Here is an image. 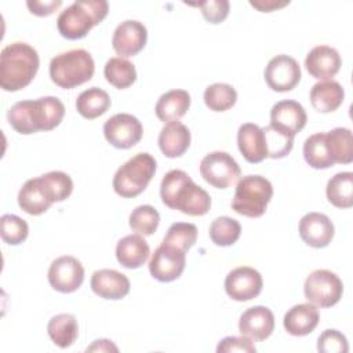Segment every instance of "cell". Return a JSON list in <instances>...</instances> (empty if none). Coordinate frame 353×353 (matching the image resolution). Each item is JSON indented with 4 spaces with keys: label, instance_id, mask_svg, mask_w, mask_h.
Segmentation results:
<instances>
[{
    "label": "cell",
    "instance_id": "6da1fadb",
    "mask_svg": "<svg viewBox=\"0 0 353 353\" xmlns=\"http://www.w3.org/2000/svg\"><path fill=\"white\" fill-rule=\"evenodd\" d=\"M65 106L57 97H41L39 99L19 101L7 112L10 125L22 135L39 131H51L63 119Z\"/></svg>",
    "mask_w": 353,
    "mask_h": 353
},
{
    "label": "cell",
    "instance_id": "7a4b0ae2",
    "mask_svg": "<svg viewBox=\"0 0 353 353\" xmlns=\"http://www.w3.org/2000/svg\"><path fill=\"white\" fill-rule=\"evenodd\" d=\"M160 196L167 207L190 216L205 215L211 207L210 194L182 170H171L163 176Z\"/></svg>",
    "mask_w": 353,
    "mask_h": 353
},
{
    "label": "cell",
    "instance_id": "3957f363",
    "mask_svg": "<svg viewBox=\"0 0 353 353\" xmlns=\"http://www.w3.org/2000/svg\"><path fill=\"white\" fill-rule=\"evenodd\" d=\"M39 65V54L30 44L15 41L6 46L0 54V87L10 92L25 88L34 79Z\"/></svg>",
    "mask_w": 353,
    "mask_h": 353
},
{
    "label": "cell",
    "instance_id": "277c9868",
    "mask_svg": "<svg viewBox=\"0 0 353 353\" xmlns=\"http://www.w3.org/2000/svg\"><path fill=\"white\" fill-rule=\"evenodd\" d=\"M108 11L109 4L105 0H77L58 15V32L68 40L83 39L106 18Z\"/></svg>",
    "mask_w": 353,
    "mask_h": 353
},
{
    "label": "cell",
    "instance_id": "5b68a950",
    "mask_svg": "<svg viewBox=\"0 0 353 353\" xmlns=\"http://www.w3.org/2000/svg\"><path fill=\"white\" fill-rule=\"evenodd\" d=\"M95 72L91 54L83 48L55 55L50 62V77L58 87L70 90L90 81Z\"/></svg>",
    "mask_w": 353,
    "mask_h": 353
},
{
    "label": "cell",
    "instance_id": "8992f818",
    "mask_svg": "<svg viewBox=\"0 0 353 353\" xmlns=\"http://www.w3.org/2000/svg\"><path fill=\"white\" fill-rule=\"evenodd\" d=\"M154 172V157L146 152L137 153L116 171L113 176V189L124 199L137 197L148 188Z\"/></svg>",
    "mask_w": 353,
    "mask_h": 353
},
{
    "label": "cell",
    "instance_id": "52a82bcc",
    "mask_svg": "<svg viewBox=\"0 0 353 353\" xmlns=\"http://www.w3.org/2000/svg\"><path fill=\"white\" fill-rule=\"evenodd\" d=\"M273 196L272 183L261 175L243 176L232 200V208L244 216L259 218L265 214L266 207Z\"/></svg>",
    "mask_w": 353,
    "mask_h": 353
},
{
    "label": "cell",
    "instance_id": "ba28073f",
    "mask_svg": "<svg viewBox=\"0 0 353 353\" xmlns=\"http://www.w3.org/2000/svg\"><path fill=\"white\" fill-rule=\"evenodd\" d=\"M307 302L319 307H331L339 302L343 294L342 280L331 270L317 269L312 272L303 284Z\"/></svg>",
    "mask_w": 353,
    "mask_h": 353
},
{
    "label": "cell",
    "instance_id": "9c48e42d",
    "mask_svg": "<svg viewBox=\"0 0 353 353\" xmlns=\"http://www.w3.org/2000/svg\"><path fill=\"white\" fill-rule=\"evenodd\" d=\"M200 175L216 189L232 186L241 175L240 165L226 152H211L200 163Z\"/></svg>",
    "mask_w": 353,
    "mask_h": 353
},
{
    "label": "cell",
    "instance_id": "30bf717a",
    "mask_svg": "<svg viewBox=\"0 0 353 353\" xmlns=\"http://www.w3.org/2000/svg\"><path fill=\"white\" fill-rule=\"evenodd\" d=\"M186 265V251L161 243L149 261V272L153 279L161 283H170L181 277Z\"/></svg>",
    "mask_w": 353,
    "mask_h": 353
},
{
    "label": "cell",
    "instance_id": "8fae6325",
    "mask_svg": "<svg viewBox=\"0 0 353 353\" xmlns=\"http://www.w3.org/2000/svg\"><path fill=\"white\" fill-rule=\"evenodd\" d=\"M141 121L128 113H117L108 119L103 124V135L106 141L117 149H130L142 138Z\"/></svg>",
    "mask_w": 353,
    "mask_h": 353
},
{
    "label": "cell",
    "instance_id": "7c38bea8",
    "mask_svg": "<svg viewBox=\"0 0 353 353\" xmlns=\"http://www.w3.org/2000/svg\"><path fill=\"white\" fill-rule=\"evenodd\" d=\"M84 280V268L81 262L72 256L63 255L54 259L48 269L50 285L62 294L74 292Z\"/></svg>",
    "mask_w": 353,
    "mask_h": 353
},
{
    "label": "cell",
    "instance_id": "4fadbf2b",
    "mask_svg": "<svg viewBox=\"0 0 353 353\" xmlns=\"http://www.w3.org/2000/svg\"><path fill=\"white\" fill-rule=\"evenodd\" d=\"M301 80L299 63L290 55L273 57L265 68V81L273 91L287 92L296 87Z\"/></svg>",
    "mask_w": 353,
    "mask_h": 353
},
{
    "label": "cell",
    "instance_id": "5bb4252c",
    "mask_svg": "<svg viewBox=\"0 0 353 353\" xmlns=\"http://www.w3.org/2000/svg\"><path fill=\"white\" fill-rule=\"evenodd\" d=\"M262 276L250 266H239L228 273L225 279V291L233 299L245 302L256 298L262 291Z\"/></svg>",
    "mask_w": 353,
    "mask_h": 353
},
{
    "label": "cell",
    "instance_id": "9a60e30c",
    "mask_svg": "<svg viewBox=\"0 0 353 353\" xmlns=\"http://www.w3.org/2000/svg\"><path fill=\"white\" fill-rule=\"evenodd\" d=\"M148 40L145 25L135 19H127L117 25L112 37L113 50L123 57H134L143 50Z\"/></svg>",
    "mask_w": 353,
    "mask_h": 353
},
{
    "label": "cell",
    "instance_id": "2e32d148",
    "mask_svg": "<svg viewBox=\"0 0 353 353\" xmlns=\"http://www.w3.org/2000/svg\"><path fill=\"white\" fill-rule=\"evenodd\" d=\"M335 233L331 219L321 212H309L299 221L301 239L313 248L327 247Z\"/></svg>",
    "mask_w": 353,
    "mask_h": 353
},
{
    "label": "cell",
    "instance_id": "e0dca14e",
    "mask_svg": "<svg viewBox=\"0 0 353 353\" xmlns=\"http://www.w3.org/2000/svg\"><path fill=\"white\" fill-rule=\"evenodd\" d=\"M306 112L303 106L292 99L280 101L273 105L270 110V124L272 127L284 131L295 137L306 125Z\"/></svg>",
    "mask_w": 353,
    "mask_h": 353
},
{
    "label": "cell",
    "instance_id": "ac0fdd59",
    "mask_svg": "<svg viewBox=\"0 0 353 353\" xmlns=\"http://www.w3.org/2000/svg\"><path fill=\"white\" fill-rule=\"evenodd\" d=\"M274 330V316L266 306H252L247 309L239 320L241 335L252 341H265Z\"/></svg>",
    "mask_w": 353,
    "mask_h": 353
},
{
    "label": "cell",
    "instance_id": "d6986e66",
    "mask_svg": "<svg viewBox=\"0 0 353 353\" xmlns=\"http://www.w3.org/2000/svg\"><path fill=\"white\" fill-rule=\"evenodd\" d=\"M341 55L330 46H317L312 48L305 58V68L309 74L317 80H328L341 69Z\"/></svg>",
    "mask_w": 353,
    "mask_h": 353
},
{
    "label": "cell",
    "instance_id": "ffe728a7",
    "mask_svg": "<svg viewBox=\"0 0 353 353\" xmlns=\"http://www.w3.org/2000/svg\"><path fill=\"white\" fill-rule=\"evenodd\" d=\"M91 290L103 299H121L130 292V280L114 269H99L91 276Z\"/></svg>",
    "mask_w": 353,
    "mask_h": 353
},
{
    "label": "cell",
    "instance_id": "44dd1931",
    "mask_svg": "<svg viewBox=\"0 0 353 353\" xmlns=\"http://www.w3.org/2000/svg\"><path fill=\"white\" fill-rule=\"evenodd\" d=\"M54 203L41 176L28 179L18 192V205L29 215H41Z\"/></svg>",
    "mask_w": 353,
    "mask_h": 353
},
{
    "label": "cell",
    "instance_id": "7402d4cb",
    "mask_svg": "<svg viewBox=\"0 0 353 353\" xmlns=\"http://www.w3.org/2000/svg\"><path fill=\"white\" fill-rule=\"evenodd\" d=\"M237 145L243 157L251 164L261 163L268 157L265 132L254 123L240 125L237 131Z\"/></svg>",
    "mask_w": 353,
    "mask_h": 353
},
{
    "label": "cell",
    "instance_id": "603a6c76",
    "mask_svg": "<svg viewBox=\"0 0 353 353\" xmlns=\"http://www.w3.org/2000/svg\"><path fill=\"white\" fill-rule=\"evenodd\" d=\"M320 320L317 307L313 303H299L292 306L283 320L285 331L292 336H305L313 332Z\"/></svg>",
    "mask_w": 353,
    "mask_h": 353
},
{
    "label": "cell",
    "instance_id": "cb8c5ba5",
    "mask_svg": "<svg viewBox=\"0 0 353 353\" xmlns=\"http://www.w3.org/2000/svg\"><path fill=\"white\" fill-rule=\"evenodd\" d=\"M190 131L181 121H170L159 134V148L165 157L175 159L182 156L190 146Z\"/></svg>",
    "mask_w": 353,
    "mask_h": 353
},
{
    "label": "cell",
    "instance_id": "d4e9b609",
    "mask_svg": "<svg viewBox=\"0 0 353 353\" xmlns=\"http://www.w3.org/2000/svg\"><path fill=\"white\" fill-rule=\"evenodd\" d=\"M150 248L141 234H128L119 240L116 245V258L127 269L141 268L149 258Z\"/></svg>",
    "mask_w": 353,
    "mask_h": 353
},
{
    "label": "cell",
    "instance_id": "484cf974",
    "mask_svg": "<svg viewBox=\"0 0 353 353\" xmlns=\"http://www.w3.org/2000/svg\"><path fill=\"white\" fill-rule=\"evenodd\" d=\"M345 98L343 87L335 80H324L316 83L310 90L312 106L320 113L336 110Z\"/></svg>",
    "mask_w": 353,
    "mask_h": 353
},
{
    "label": "cell",
    "instance_id": "4316f807",
    "mask_svg": "<svg viewBox=\"0 0 353 353\" xmlns=\"http://www.w3.org/2000/svg\"><path fill=\"white\" fill-rule=\"evenodd\" d=\"M190 95L185 90H171L164 92L154 108L156 116L163 123L176 121L189 110Z\"/></svg>",
    "mask_w": 353,
    "mask_h": 353
},
{
    "label": "cell",
    "instance_id": "83f0119b",
    "mask_svg": "<svg viewBox=\"0 0 353 353\" xmlns=\"http://www.w3.org/2000/svg\"><path fill=\"white\" fill-rule=\"evenodd\" d=\"M47 332L51 341L61 349H66L73 345L79 335L77 320L73 314L61 313L48 321Z\"/></svg>",
    "mask_w": 353,
    "mask_h": 353
},
{
    "label": "cell",
    "instance_id": "f1b7e54d",
    "mask_svg": "<svg viewBox=\"0 0 353 353\" xmlns=\"http://www.w3.org/2000/svg\"><path fill=\"white\" fill-rule=\"evenodd\" d=\"M110 108L109 94L98 87L84 90L76 99V109L84 119L92 120L108 112Z\"/></svg>",
    "mask_w": 353,
    "mask_h": 353
},
{
    "label": "cell",
    "instance_id": "f546056e",
    "mask_svg": "<svg viewBox=\"0 0 353 353\" xmlns=\"http://www.w3.org/2000/svg\"><path fill=\"white\" fill-rule=\"evenodd\" d=\"M305 161L316 170H325L332 167V160L325 132H317L310 135L303 143Z\"/></svg>",
    "mask_w": 353,
    "mask_h": 353
},
{
    "label": "cell",
    "instance_id": "4dcf8cb0",
    "mask_svg": "<svg viewBox=\"0 0 353 353\" xmlns=\"http://www.w3.org/2000/svg\"><path fill=\"white\" fill-rule=\"evenodd\" d=\"M328 201L338 208L353 205V172L345 171L335 174L325 188Z\"/></svg>",
    "mask_w": 353,
    "mask_h": 353
},
{
    "label": "cell",
    "instance_id": "1f68e13d",
    "mask_svg": "<svg viewBox=\"0 0 353 353\" xmlns=\"http://www.w3.org/2000/svg\"><path fill=\"white\" fill-rule=\"evenodd\" d=\"M103 74L106 81L119 90L128 88L137 80L135 66L132 65V62L121 57L110 58L105 63Z\"/></svg>",
    "mask_w": 353,
    "mask_h": 353
},
{
    "label": "cell",
    "instance_id": "d6a6232c",
    "mask_svg": "<svg viewBox=\"0 0 353 353\" xmlns=\"http://www.w3.org/2000/svg\"><path fill=\"white\" fill-rule=\"evenodd\" d=\"M328 148L335 164H350L353 161L352 131L345 127H336L325 132Z\"/></svg>",
    "mask_w": 353,
    "mask_h": 353
},
{
    "label": "cell",
    "instance_id": "836d02e7",
    "mask_svg": "<svg viewBox=\"0 0 353 353\" xmlns=\"http://www.w3.org/2000/svg\"><path fill=\"white\" fill-rule=\"evenodd\" d=\"M237 101L236 90L226 83H214L204 91V103L212 112H225L234 106Z\"/></svg>",
    "mask_w": 353,
    "mask_h": 353
},
{
    "label": "cell",
    "instance_id": "e575fe53",
    "mask_svg": "<svg viewBox=\"0 0 353 353\" xmlns=\"http://www.w3.org/2000/svg\"><path fill=\"white\" fill-rule=\"evenodd\" d=\"M241 233L239 221L230 216H218L210 225V239L215 245L228 247L233 245Z\"/></svg>",
    "mask_w": 353,
    "mask_h": 353
},
{
    "label": "cell",
    "instance_id": "d590c367",
    "mask_svg": "<svg viewBox=\"0 0 353 353\" xmlns=\"http://www.w3.org/2000/svg\"><path fill=\"white\" fill-rule=\"evenodd\" d=\"M130 228L138 234L150 236L156 232L160 223V215L157 210L149 204L138 205L132 210L128 219Z\"/></svg>",
    "mask_w": 353,
    "mask_h": 353
},
{
    "label": "cell",
    "instance_id": "8d00e7d4",
    "mask_svg": "<svg viewBox=\"0 0 353 353\" xmlns=\"http://www.w3.org/2000/svg\"><path fill=\"white\" fill-rule=\"evenodd\" d=\"M0 234L4 243L18 245L26 240L29 234L28 223L14 214H4L0 218Z\"/></svg>",
    "mask_w": 353,
    "mask_h": 353
},
{
    "label": "cell",
    "instance_id": "74e56055",
    "mask_svg": "<svg viewBox=\"0 0 353 353\" xmlns=\"http://www.w3.org/2000/svg\"><path fill=\"white\" fill-rule=\"evenodd\" d=\"M265 132V139H266V150H268V157L270 159H283L285 157L292 146H294V137L280 131L272 125H268L262 128Z\"/></svg>",
    "mask_w": 353,
    "mask_h": 353
},
{
    "label": "cell",
    "instance_id": "f35d334b",
    "mask_svg": "<svg viewBox=\"0 0 353 353\" xmlns=\"http://www.w3.org/2000/svg\"><path fill=\"white\" fill-rule=\"evenodd\" d=\"M197 240V228L193 223L188 222H175L172 223L165 237L163 239V243L175 245L183 251H188L190 247L194 245Z\"/></svg>",
    "mask_w": 353,
    "mask_h": 353
},
{
    "label": "cell",
    "instance_id": "ab89813d",
    "mask_svg": "<svg viewBox=\"0 0 353 353\" xmlns=\"http://www.w3.org/2000/svg\"><path fill=\"white\" fill-rule=\"evenodd\" d=\"M54 203L63 201L72 194L73 190V181L72 178L63 171H50L41 175Z\"/></svg>",
    "mask_w": 353,
    "mask_h": 353
},
{
    "label": "cell",
    "instance_id": "60d3db41",
    "mask_svg": "<svg viewBox=\"0 0 353 353\" xmlns=\"http://www.w3.org/2000/svg\"><path fill=\"white\" fill-rule=\"evenodd\" d=\"M317 350L321 353H347V339L338 330H325L319 336Z\"/></svg>",
    "mask_w": 353,
    "mask_h": 353
},
{
    "label": "cell",
    "instance_id": "b9f144b4",
    "mask_svg": "<svg viewBox=\"0 0 353 353\" xmlns=\"http://www.w3.org/2000/svg\"><path fill=\"white\" fill-rule=\"evenodd\" d=\"M189 6L199 7L204 19L210 23H221L225 21L230 8L228 0H207L200 3H189Z\"/></svg>",
    "mask_w": 353,
    "mask_h": 353
},
{
    "label": "cell",
    "instance_id": "7bdbcfd3",
    "mask_svg": "<svg viewBox=\"0 0 353 353\" xmlns=\"http://www.w3.org/2000/svg\"><path fill=\"white\" fill-rule=\"evenodd\" d=\"M218 353H230V352H245V353H255L256 347L252 343V339L247 336H226L223 338L218 346Z\"/></svg>",
    "mask_w": 353,
    "mask_h": 353
},
{
    "label": "cell",
    "instance_id": "ee69618b",
    "mask_svg": "<svg viewBox=\"0 0 353 353\" xmlns=\"http://www.w3.org/2000/svg\"><path fill=\"white\" fill-rule=\"evenodd\" d=\"M28 8L32 14L37 17H47L51 15L55 10H58L62 6V0H51V1H26Z\"/></svg>",
    "mask_w": 353,
    "mask_h": 353
},
{
    "label": "cell",
    "instance_id": "f6af8a7d",
    "mask_svg": "<svg viewBox=\"0 0 353 353\" xmlns=\"http://www.w3.org/2000/svg\"><path fill=\"white\" fill-rule=\"evenodd\" d=\"M250 4L262 11V12H270V11H274V10H279V8H283L285 6L290 4V1H277V0H258V1H250Z\"/></svg>",
    "mask_w": 353,
    "mask_h": 353
},
{
    "label": "cell",
    "instance_id": "bcb514c9",
    "mask_svg": "<svg viewBox=\"0 0 353 353\" xmlns=\"http://www.w3.org/2000/svg\"><path fill=\"white\" fill-rule=\"evenodd\" d=\"M117 346L113 345L109 339H97L91 346L87 347V352H117Z\"/></svg>",
    "mask_w": 353,
    "mask_h": 353
}]
</instances>
